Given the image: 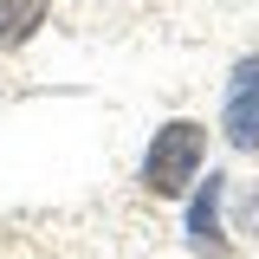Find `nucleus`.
<instances>
[{
    "instance_id": "1",
    "label": "nucleus",
    "mask_w": 259,
    "mask_h": 259,
    "mask_svg": "<svg viewBox=\"0 0 259 259\" xmlns=\"http://www.w3.org/2000/svg\"><path fill=\"white\" fill-rule=\"evenodd\" d=\"M201 162H207V123L175 117V123L156 130V143L143 156V188L156 194V201H182L201 182Z\"/></svg>"
},
{
    "instance_id": "2",
    "label": "nucleus",
    "mask_w": 259,
    "mask_h": 259,
    "mask_svg": "<svg viewBox=\"0 0 259 259\" xmlns=\"http://www.w3.org/2000/svg\"><path fill=\"white\" fill-rule=\"evenodd\" d=\"M221 136L233 149H259V59H240L227 78V104H221Z\"/></svg>"
},
{
    "instance_id": "3",
    "label": "nucleus",
    "mask_w": 259,
    "mask_h": 259,
    "mask_svg": "<svg viewBox=\"0 0 259 259\" xmlns=\"http://www.w3.org/2000/svg\"><path fill=\"white\" fill-rule=\"evenodd\" d=\"M221 194H227V175H207V188L188 207V240L201 253H221Z\"/></svg>"
},
{
    "instance_id": "4",
    "label": "nucleus",
    "mask_w": 259,
    "mask_h": 259,
    "mask_svg": "<svg viewBox=\"0 0 259 259\" xmlns=\"http://www.w3.org/2000/svg\"><path fill=\"white\" fill-rule=\"evenodd\" d=\"M46 13H52V0H0V52L26 46L32 32L46 26Z\"/></svg>"
}]
</instances>
